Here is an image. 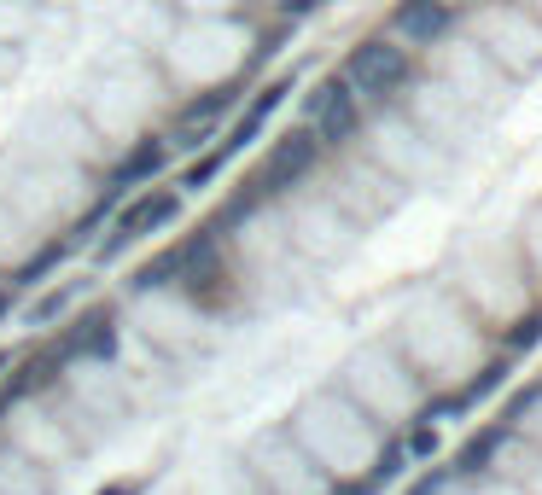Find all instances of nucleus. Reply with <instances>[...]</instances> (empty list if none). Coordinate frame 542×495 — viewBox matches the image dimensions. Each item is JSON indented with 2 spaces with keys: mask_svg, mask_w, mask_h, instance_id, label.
I'll return each instance as SVG.
<instances>
[{
  "mask_svg": "<svg viewBox=\"0 0 542 495\" xmlns=\"http://www.w3.org/2000/svg\"><path fill=\"white\" fill-rule=\"evenodd\" d=\"M408 76H414V65H408V47H397V41H362L350 53V94L362 99H397L408 88Z\"/></svg>",
  "mask_w": 542,
  "mask_h": 495,
  "instance_id": "nucleus-1",
  "label": "nucleus"
},
{
  "mask_svg": "<svg viewBox=\"0 0 542 495\" xmlns=\"http://www.w3.org/2000/svg\"><path fill=\"white\" fill-rule=\"evenodd\" d=\"M315 105V146H344L356 134V94L350 88H321Z\"/></svg>",
  "mask_w": 542,
  "mask_h": 495,
  "instance_id": "nucleus-2",
  "label": "nucleus"
},
{
  "mask_svg": "<svg viewBox=\"0 0 542 495\" xmlns=\"http://www.w3.org/2000/svg\"><path fill=\"white\" fill-rule=\"evenodd\" d=\"M449 0H403L397 6V35L403 41H420V47H432V41H443L449 35Z\"/></svg>",
  "mask_w": 542,
  "mask_h": 495,
  "instance_id": "nucleus-3",
  "label": "nucleus"
},
{
  "mask_svg": "<svg viewBox=\"0 0 542 495\" xmlns=\"http://www.w3.org/2000/svg\"><path fill=\"white\" fill-rule=\"evenodd\" d=\"M175 210H181V198H175V193H146L140 204H129V210H123L117 233H123V239H140L146 228H164Z\"/></svg>",
  "mask_w": 542,
  "mask_h": 495,
  "instance_id": "nucleus-4",
  "label": "nucleus"
},
{
  "mask_svg": "<svg viewBox=\"0 0 542 495\" xmlns=\"http://www.w3.org/2000/svg\"><path fill=\"white\" fill-rule=\"evenodd\" d=\"M65 356H111V321H100V315H94V321H82V327L65 338L59 362H65Z\"/></svg>",
  "mask_w": 542,
  "mask_h": 495,
  "instance_id": "nucleus-5",
  "label": "nucleus"
},
{
  "mask_svg": "<svg viewBox=\"0 0 542 495\" xmlns=\"http://www.w3.org/2000/svg\"><path fill=\"white\" fill-rule=\"evenodd\" d=\"M315 152H321V146H315V134H292V140H286V146L274 152L269 175H292V181H298V175L315 164Z\"/></svg>",
  "mask_w": 542,
  "mask_h": 495,
  "instance_id": "nucleus-6",
  "label": "nucleus"
},
{
  "mask_svg": "<svg viewBox=\"0 0 542 495\" xmlns=\"http://www.w3.org/2000/svg\"><path fill=\"white\" fill-rule=\"evenodd\" d=\"M158 164H164V152H158V146H140L135 158L117 169V187H129V181H140V175H158Z\"/></svg>",
  "mask_w": 542,
  "mask_h": 495,
  "instance_id": "nucleus-7",
  "label": "nucleus"
},
{
  "mask_svg": "<svg viewBox=\"0 0 542 495\" xmlns=\"http://www.w3.org/2000/svg\"><path fill=\"white\" fill-rule=\"evenodd\" d=\"M496 437H502V431H490L484 443H467V449H461V472H478V466L490 461V449H496Z\"/></svg>",
  "mask_w": 542,
  "mask_h": 495,
  "instance_id": "nucleus-8",
  "label": "nucleus"
},
{
  "mask_svg": "<svg viewBox=\"0 0 542 495\" xmlns=\"http://www.w3.org/2000/svg\"><path fill=\"white\" fill-rule=\"evenodd\" d=\"M537 338H542V321H525V327L513 332L508 344H513V350H525V344H537Z\"/></svg>",
  "mask_w": 542,
  "mask_h": 495,
  "instance_id": "nucleus-9",
  "label": "nucleus"
},
{
  "mask_svg": "<svg viewBox=\"0 0 542 495\" xmlns=\"http://www.w3.org/2000/svg\"><path fill=\"white\" fill-rule=\"evenodd\" d=\"M408 449H414V455H432V449H438V437H432V431L420 426V431H414V443H408Z\"/></svg>",
  "mask_w": 542,
  "mask_h": 495,
  "instance_id": "nucleus-10",
  "label": "nucleus"
},
{
  "mask_svg": "<svg viewBox=\"0 0 542 495\" xmlns=\"http://www.w3.org/2000/svg\"><path fill=\"white\" fill-rule=\"evenodd\" d=\"M315 6H321V0H286V12H292V18H304V12H315Z\"/></svg>",
  "mask_w": 542,
  "mask_h": 495,
  "instance_id": "nucleus-11",
  "label": "nucleus"
},
{
  "mask_svg": "<svg viewBox=\"0 0 542 495\" xmlns=\"http://www.w3.org/2000/svg\"><path fill=\"white\" fill-rule=\"evenodd\" d=\"M100 495H135V484H111V490H100Z\"/></svg>",
  "mask_w": 542,
  "mask_h": 495,
  "instance_id": "nucleus-12",
  "label": "nucleus"
},
{
  "mask_svg": "<svg viewBox=\"0 0 542 495\" xmlns=\"http://www.w3.org/2000/svg\"><path fill=\"white\" fill-rule=\"evenodd\" d=\"M0 309H6V297H0Z\"/></svg>",
  "mask_w": 542,
  "mask_h": 495,
  "instance_id": "nucleus-13",
  "label": "nucleus"
},
{
  "mask_svg": "<svg viewBox=\"0 0 542 495\" xmlns=\"http://www.w3.org/2000/svg\"><path fill=\"white\" fill-rule=\"evenodd\" d=\"M449 6H455V0H449Z\"/></svg>",
  "mask_w": 542,
  "mask_h": 495,
  "instance_id": "nucleus-14",
  "label": "nucleus"
}]
</instances>
